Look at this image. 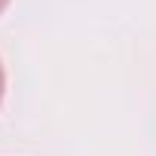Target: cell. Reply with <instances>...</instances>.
I'll return each instance as SVG.
<instances>
[{"mask_svg":"<svg viewBox=\"0 0 156 156\" xmlns=\"http://www.w3.org/2000/svg\"><path fill=\"white\" fill-rule=\"evenodd\" d=\"M3 89H6V76H3V64H0V101H3Z\"/></svg>","mask_w":156,"mask_h":156,"instance_id":"1","label":"cell"},{"mask_svg":"<svg viewBox=\"0 0 156 156\" xmlns=\"http://www.w3.org/2000/svg\"><path fill=\"white\" fill-rule=\"evenodd\" d=\"M6 3H9V0H0V12H3V9H6Z\"/></svg>","mask_w":156,"mask_h":156,"instance_id":"2","label":"cell"}]
</instances>
